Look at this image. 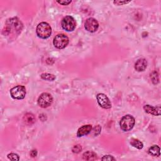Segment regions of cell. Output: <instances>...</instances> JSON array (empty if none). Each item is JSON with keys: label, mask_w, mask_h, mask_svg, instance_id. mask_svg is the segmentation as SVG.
I'll use <instances>...</instances> for the list:
<instances>
[{"label": "cell", "mask_w": 161, "mask_h": 161, "mask_svg": "<svg viewBox=\"0 0 161 161\" xmlns=\"http://www.w3.org/2000/svg\"><path fill=\"white\" fill-rule=\"evenodd\" d=\"M36 33L37 36L40 39H48L52 34L51 26L47 22H41L37 26Z\"/></svg>", "instance_id": "cell-1"}, {"label": "cell", "mask_w": 161, "mask_h": 161, "mask_svg": "<svg viewBox=\"0 0 161 161\" xmlns=\"http://www.w3.org/2000/svg\"><path fill=\"white\" fill-rule=\"evenodd\" d=\"M7 24V29L5 30V32L7 33L6 34H10L12 32V29H13L16 32H17L18 34H19L23 29V25L21 22L17 18H13L8 20Z\"/></svg>", "instance_id": "cell-2"}, {"label": "cell", "mask_w": 161, "mask_h": 161, "mask_svg": "<svg viewBox=\"0 0 161 161\" xmlns=\"http://www.w3.org/2000/svg\"><path fill=\"white\" fill-rule=\"evenodd\" d=\"M136 123V120L131 115H126L122 117L120 122V126L121 129L124 131L131 130Z\"/></svg>", "instance_id": "cell-3"}, {"label": "cell", "mask_w": 161, "mask_h": 161, "mask_svg": "<svg viewBox=\"0 0 161 161\" xmlns=\"http://www.w3.org/2000/svg\"><path fill=\"white\" fill-rule=\"evenodd\" d=\"M62 27L67 32H72L76 27L75 19L71 16H66L63 18L61 21Z\"/></svg>", "instance_id": "cell-4"}, {"label": "cell", "mask_w": 161, "mask_h": 161, "mask_svg": "<svg viewBox=\"0 0 161 161\" xmlns=\"http://www.w3.org/2000/svg\"><path fill=\"white\" fill-rule=\"evenodd\" d=\"M69 42V38L64 34H58L53 39V44L58 49H63L67 47Z\"/></svg>", "instance_id": "cell-5"}, {"label": "cell", "mask_w": 161, "mask_h": 161, "mask_svg": "<svg viewBox=\"0 0 161 161\" xmlns=\"http://www.w3.org/2000/svg\"><path fill=\"white\" fill-rule=\"evenodd\" d=\"M38 104L43 108L50 106L53 103V98L49 93H44L40 94L37 101Z\"/></svg>", "instance_id": "cell-6"}, {"label": "cell", "mask_w": 161, "mask_h": 161, "mask_svg": "<svg viewBox=\"0 0 161 161\" xmlns=\"http://www.w3.org/2000/svg\"><path fill=\"white\" fill-rule=\"evenodd\" d=\"M26 88L23 86H16L10 90V94L15 99H23L26 96Z\"/></svg>", "instance_id": "cell-7"}, {"label": "cell", "mask_w": 161, "mask_h": 161, "mask_svg": "<svg viewBox=\"0 0 161 161\" xmlns=\"http://www.w3.org/2000/svg\"><path fill=\"white\" fill-rule=\"evenodd\" d=\"M97 101L99 105L104 109H110L112 108V103L109 98L106 94L99 93L96 96Z\"/></svg>", "instance_id": "cell-8"}, {"label": "cell", "mask_w": 161, "mask_h": 161, "mask_svg": "<svg viewBox=\"0 0 161 161\" xmlns=\"http://www.w3.org/2000/svg\"><path fill=\"white\" fill-rule=\"evenodd\" d=\"M85 27L87 31L91 33L95 32L99 27L98 21L94 18H89L86 20Z\"/></svg>", "instance_id": "cell-9"}, {"label": "cell", "mask_w": 161, "mask_h": 161, "mask_svg": "<svg viewBox=\"0 0 161 161\" xmlns=\"http://www.w3.org/2000/svg\"><path fill=\"white\" fill-rule=\"evenodd\" d=\"M144 110L145 112L149 114L152 115L154 116H159L160 115V107L157 106L154 107L149 104L145 105L144 106Z\"/></svg>", "instance_id": "cell-10"}, {"label": "cell", "mask_w": 161, "mask_h": 161, "mask_svg": "<svg viewBox=\"0 0 161 161\" xmlns=\"http://www.w3.org/2000/svg\"><path fill=\"white\" fill-rule=\"evenodd\" d=\"M93 129V126L91 125H83L81 127H80L77 132V137H81L85 136L89 134Z\"/></svg>", "instance_id": "cell-11"}, {"label": "cell", "mask_w": 161, "mask_h": 161, "mask_svg": "<svg viewBox=\"0 0 161 161\" xmlns=\"http://www.w3.org/2000/svg\"><path fill=\"white\" fill-rule=\"evenodd\" d=\"M147 67V61L145 59L142 58L137 60L135 64V69L138 72L144 71Z\"/></svg>", "instance_id": "cell-12"}, {"label": "cell", "mask_w": 161, "mask_h": 161, "mask_svg": "<svg viewBox=\"0 0 161 161\" xmlns=\"http://www.w3.org/2000/svg\"><path fill=\"white\" fill-rule=\"evenodd\" d=\"M23 120L24 123L28 125H31L35 122V117L34 115L31 113H26L24 115Z\"/></svg>", "instance_id": "cell-13"}, {"label": "cell", "mask_w": 161, "mask_h": 161, "mask_svg": "<svg viewBox=\"0 0 161 161\" xmlns=\"http://www.w3.org/2000/svg\"><path fill=\"white\" fill-rule=\"evenodd\" d=\"M160 149L158 145H154L150 147L148 150L149 154L154 157H159L160 155Z\"/></svg>", "instance_id": "cell-14"}, {"label": "cell", "mask_w": 161, "mask_h": 161, "mask_svg": "<svg viewBox=\"0 0 161 161\" xmlns=\"http://www.w3.org/2000/svg\"><path fill=\"white\" fill-rule=\"evenodd\" d=\"M83 159L86 160H94L97 159V155L92 151H88L83 154Z\"/></svg>", "instance_id": "cell-15"}, {"label": "cell", "mask_w": 161, "mask_h": 161, "mask_svg": "<svg viewBox=\"0 0 161 161\" xmlns=\"http://www.w3.org/2000/svg\"><path fill=\"white\" fill-rule=\"evenodd\" d=\"M130 144L133 147L137 148V149H140V150L143 149V147H144L143 143L141 141H140L139 140L137 139H134V138L131 139Z\"/></svg>", "instance_id": "cell-16"}, {"label": "cell", "mask_w": 161, "mask_h": 161, "mask_svg": "<svg viewBox=\"0 0 161 161\" xmlns=\"http://www.w3.org/2000/svg\"><path fill=\"white\" fill-rule=\"evenodd\" d=\"M40 77L42 79L48 80V81H53V80H54L56 79L55 75L49 73H43L40 75Z\"/></svg>", "instance_id": "cell-17"}, {"label": "cell", "mask_w": 161, "mask_h": 161, "mask_svg": "<svg viewBox=\"0 0 161 161\" xmlns=\"http://www.w3.org/2000/svg\"><path fill=\"white\" fill-rule=\"evenodd\" d=\"M150 78L152 79V81L154 85H157L159 81V74L156 71H153L151 74H150Z\"/></svg>", "instance_id": "cell-18"}, {"label": "cell", "mask_w": 161, "mask_h": 161, "mask_svg": "<svg viewBox=\"0 0 161 161\" xmlns=\"http://www.w3.org/2000/svg\"><path fill=\"white\" fill-rule=\"evenodd\" d=\"M8 158L11 160H13V161H18L20 160V157L18 156V154H15V153H10L7 155Z\"/></svg>", "instance_id": "cell-19"}, {"label": "cell", "mask_w": 161, "mask_h": 161, "mask_svg": "<svg viewBox=\"0 0 161 161\" xmlns=\"http://www.w3.org/2000/svg\"><path fill=\"white\" fill-rule=\"evenodd\" d=\"M82 150V147L81 146H80V145H76L73 147L72 150L74 153H76V154H78L79 153L80 151H81Z\"/></svg>", "instance_id": "cell-20"}, {"label": "cell", "mask_w": 161, "mask_h": 161, "mask_svg": "<svg viewBox=\"0 0 161 161\" xmlns=\"http://www.w3.org/2000/svg\"><path fill=\"white\" fill-rule=\"evenodd\" d=\"M101 126L99 125L96 126L94 128V135L95 136H97L98 135H99V134L101 132Z\"/></svg>", "instance_id": "cell-21"}, {"label": "cell", "mask_w": 161, "mask_h": 161, "mask_svg": "<svg viewBox=\"0 0 161 161\" xmlns=\"http://www.w3.org/2000/svg\"><path fill=\"white\" fill-rule=\"evenodd\" d=\"M102 160H115V158H114L112 155H104L102 157L101 159Z\"/></svg>", "instance_id": "cell-22"}, {"label": "cell", "mask_w": 161, "mask_h": 161, "mask_svg": "<svg viewBox=\"0 0 161 161\" xmlns=\"http://www.w3.org/2000/svg\"><path fill=\"white\" fill-rule=\"evenodd\" d=\"M130 2H131V1H114L113 2L114 4L117 5H123L128 4Z\"/></svg>", "instance_id": "cell-23"}, {"label": "cell", "mask_w": 161, "mask_h": 161, "mask_svg": "<svg viewBox=\"0 0 161 161\" xmlns=\"http://www.w3.org/2000/svg\"><path fill=\"white\" fill-rule=\"evenodd\" d=\"M58 3L61 5H64V6H66V5H69L72 1L71 0H69V1H67V0H66V1H57L56 2Z\"/></svg>", "instance_id": "cell-24"}, {"label": "cell", "mask_w": 161, "mask_h": 161, "mask_svg": "<svg viewBox=\"0 0 161 161\" xmlns=\"http://www.w3.org/2000/svg\"><path fill=\"white\" fill-rule=\"evenodd\" d=\"M30 155L32 157H35L37 155V150H33L30 152Z\"/></svg>", "instance_id": "cell-25"}]
</instances>
